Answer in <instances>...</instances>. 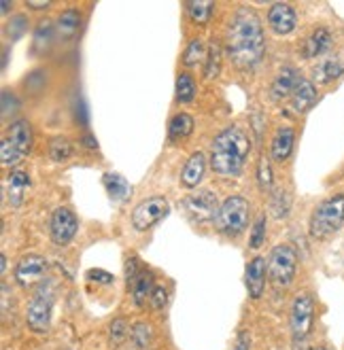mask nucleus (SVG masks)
Masks as SVG:
<instances>
[{
    "mask_svg": "<svg viewBox=\"0 0 344 350\" xmlns=\"http://www.w3.org/2000/svg\"><path fill=\"white\" fill-rule=\"evenodd\" d=\"M330 47H332V32L328 28H317L306 36L304 45H302V57L306 59L319 57L323 53H328Z\"/></svg>",
    "mask_w": 344,
    "mask_h": 350,
    "instance_id": "obj_14",
    "label": "nucleus"
},
{
    "mask_svg": "<svg viewBox=\"0 0 344 350\" xmlns=\"http://www.w3.org/2000/svg\"><path fill=\"white\" fill-rule=\"evenodd\" d=\"M49 155H51V159H55V161H66V159L72 155V145H70V140L64 138V136H55V138L49 142Z\"/></svg>",
    "mask_w": 344,
    "mask_h": 350,
    "instance_id": "obj_30",
    "label": "nucleus"
},
{
    "mask_svg": "<svg viewBox=\"0 0 344 350\" xmlns=\"http://www.w3.org/2000/svg\"><path fill=\"white\" fill-rule=\"evenodd\" d=\"M234 350H251V336L247 332H240Z\"/></svg>",
    "mask_w": 344,
    "mask_h": 350,
    "instance_id": "obj_41",
    "label": "nucleus"
},
{
    "mask_svg": "<svg viewBox=\"0 0 344 350\" xmlns=\"http://www.w3.org/2000/svg\"><path fill=\"white\" fill-rule=\"evenodd\" d=\"M185 208L191 215L194 221L198 223H209V221H217L219 208L221 206L217 204V196L209 189H200L196 193H191L185 200Z\"/></svg>",
    "mask_w": 344,
    "mask_h": 350,
    "instance_id": "obj_9",
    "label": "nucleus"
},
{
    "mask_svg": "<svg viewBox=\"0 0 344 350\" xmlns=\"http://www.w3.org/2000/svg\"><path fill=\"white\" fill-rule=\"evenodd\" d=\"M13 145L19 149V153L26 155L30 151V145H32V130L28 126L26 119H17L9 126V136H7Z\"/></svg>",
    "mask_w": 344,
    "mask_h": 350,
    "instance_id": "obj_20",
    "label": "nucleus"
},
{
    "mask_svg": "<svg viewBox=\"0 0 344 350\" xmlns=\"http://www.w3.org/2000/svg\"><path fill=\"white\" fill-rule=\"evenodd\" d=\"M289 323H291L293 346L297 348L306 342V338L313 332V323H315V301L308 293H300L293 299Z\"/></svg>",
    "mask_w": 344,
    "mask_h": 350,
    "instance_id": "obj_7",
    "label": "nucleus"
},
{
    "mask_svg": "<svg viewBox=\"0 0 344 350\" xmlns=\"http://www.w3.org/2000/svg\"><path fill=\"white\" fill-rule=\"evenodd\" d=\"M249 223V202L242 196H230L221 204L217 215V230L226 236H238Z\"/></svg>",
    "mask_w": 344,
    "mask_h": 350,
    "instance_id": "obj_5",
    "label": "nucleus"
},
{
    "mask_svg": "<svg viewBox=\"0 0 344 350\" xmlns=\"http://www.w3.org/2000/svg\"><path fill=\"white\" fill-rule=\"evenodd\" d=\"M26 30H28V19H26V15H15V17H11L7 32H9V36L13 40L22 38L26 34Z\"/></svg>",
    "mask_w": 344,
    "mask_h": 350,
    "instance_id": "obj_36",
    "label": "nucleus"
},
{
    "mask_svg": "<svg viewBox=\"0 0 344 350\" xmlns=\"http://www.w3.org/2000/svg\"><path fill=\"white\" fill-rule=\"evenodd\" d=\"M88 278H90V280H96V282H113V276L107 274L105 270H92V272L88 274Z\"/></svg>",
    "mask_w": 344,
    "mask_h": 350,
    "instance_id": "obj_42",
    "label": "nucleus"
},
{
    "mask_svg": "<svg viewBox=\"0 0 344 350\" xmlns=\"http://www.w3.org/2000/svg\"><path fill=\"white\" fill-rule=\"evenodd\" d=\"M53 34H57L53 22H49V19H45V22H40L38 28H36V32H34V51H36V53L47 51V49L51 47Z\"/></svg>",
    "mask_w": 344,
    "mask_h": 350,
    "instance_id": "obj_26",
    "label": "nucleus"
},
{
    "mask_svg": "<svg viewBox=\"0 0 344 350\" xmlns=\"http://www.w3.org/2000/svg\"><path fill=\"white\" fill-rule=\"evenodd\" d=\"M313 350H330L328 346H317V348H313Z\"/></svg>",
    "mask_w": 344,
    "mask_h": 350,
    "instance_id": "obj_46",
    "label": "nucleus"
},
{
    "mask_svg": "<svg viewBox=\"0 0 344 350\" xmlns=\"http://www.w3.org/2000/svg\"><path fill=\"white\" fill-rule=\"evenodd\" d=\"M53 301H55V291L53 284L47 280L38 286V291L34 293V297L28 304V312H26V321L28 327L36 334H45L49 325H51V314H53Z\"/></svg>",
    "mask_w": 344,
    "mask_h": 350,
    "instance_id": "obj_4",
    "label": "nucleus"
},
{
    "mask_svg": "<svg viewBox=\"0 0 344 350\" xmlns=\"http://www.w3.org/2000/svg\"><path fill=\"white\" fill-rule=\"evenodd\" d=\"M79 230V221L70 208H55L49 221V234L51 240L59 246H66L75 240Z\"/></svg>",
    "mask_w": 344,
    "mask_h": 350,
    "instance_id": "obj_10",
    "label": "nucleus"
},
{
    "mask_svg": "<svg viewBox=\"0 0 344 350\" xmlns=\"http://www.w3.org/2000/svg\"><path fill=\"white\" fill-rule=\"evenodd\" d=\"M130 336H132V342H134V346H136V348H147V344L151 342L153 332H151V327H149L147 323L138 321V323L132 327Z\"/></svg>",
    "mask_w": 344,
    "mask_h": 350,
    "instance_id": "obj_33",
    "label": "nucleus"
},
{
    "mask_svg": "<svg viewBox=\"0 0 344 350\" xmlns=\"http://www.w3.org/2000/svg\"><path fill=\"white\" fill-rule=\"evenodd\" d=\"M30 187V176L22 170H15L9 180H7V189H9V200L13 206H19L24 200V193L28 191Z\"/></svg>",
    "mask_w": 344,
    "mask_h": 350,
    "instance_id": "obj_23",
    "label": "nucleus"
},
{
    "mask_svg": "<svg viewBox=\"0 0 344 350\" xmlns=\"http://www.w3.org/2000/svg\"><path fill=\"white\" fill-rule=\"evenodd\" d=\"M297 267V253L289 244H278L270 251L268 257V276L274 282V286H287L291 284Z\"/></svg>",
    "mask_w": 344,
    "mask_h": 350,
    "instance_id": "obj_6",
    "label": "nucleus"
},
{
    "mask_svg": "<svg viewBox=\"0 0 344 350\" xmlns=\"http://www.w3.org/2000/svg\"><path fill=\"white\" fill-rule=\"evenodd\" d=\"M268 24H270L274 34L285 36V34L293 32V28L297 24V15H295L291 5H287V3H274L270 7V11H268Z\"/></svg>",
    "mask_w": 344,
    "mask_h": 350,
    "instance_id": "obj_12",
    "label": "nucleus"
},
{
    "mask_svg": "<svg viewBox=\"0 0 344 350\" xmlns=\"http://www.w3.org/2000/svg\"><path fill=\"white\" fill-rule=\"evenodd\" d=\"M293 140H295L293 128H280L276 132V136L272 138V147H270L272 159L274 161H285L293 151Z\"/></svg>",
    "mask_w": 344,
    "mask_h": 350,
    "instance_id": "obj_18",
    "label": "nucleus"
},
{
    "mask_svg": "<svg viewBox=\"0 0 344 350\" xmlns=\"http://www.w3.org/2000/svg\"><path fill=\"white\" fill-rule=\"evenodd\" d=\"M22 157L24 155L19 153V149L13 145V142L9 138H3V145H0V159H3V166L5 168H13Z\"/></svg>",
    "mask_w": 344,
    "mask_h": 350,
    "instance_id": "obj_32",
    "label": "nucleus"
},
{
    "mask_svg": "<svg viewBox=\"0 0 344 350\" xmlns=\"http://www.w3.org/2000/svg\"><path fill=\"white\" fill-rule=\"evenodd\" d=\"M168 213H170V204H168L166 198H161V196L147 198L134 208L132 225H134V230H138V232H147V230L153 228V225H157L161 219H164Z\"/></svg>",
    "mask_w": 344,
    "mask_h": 350,
    "instance_id": "obj_8",
    "label": "nucleus"
},
{
    "mask_svg": "<svg viewBox=\"0 0 344 350\" xmlns=\"http://www.w3.org/2000/svg\"><path fill=\"white\" fill-rule=\"evenodd\" d=\"M126 336H128V323H126L124 319L113 321V325H111V329H109L111 344H113V346H119L121 342L126 340Z\"/></svg>",
    "mask_w": 344,
    "mask_h": 350,
    "instance_id": "obj_35",
    "label": "nucleus"
},
{
    "mask_svg": "<svg viewBox=\"0 0 344 350\" xmlns=\"http://www.w3.org/2000/svg\"><path fill=\"white\" fill-rule=\"evenodd\" d=\"M204 55H207V51H204V45H202V40L200 38H194L191 43L187 45L185 53H183V62H185V66H194Z\"/></svg>",
    "mask_w": 344,
    "mask_h": 350,
    "instance_id": "obj_34",
    "label": "nucleus"
},
{
    "mask_svg": "<svg viewBox=\"0 0 344 350\" xmlns=\"http://www.w3.org/2000/svg\"><path fill=\"white\" fill-rule=\"evenodd\" d=\"M49 5H51L49 0H43V3H32V0H28V3H26L28 9H47Z\"/></svg>",
    "mask_w": 344,
    "mask_h": 350,
    "instance_id": "obj_43",
    "label": "nucleus"
},
{
    "mask_svg": "<svg viewBox=\"0 0 344 350\" xmlns=\"http://www.w3.org/2000/svg\"><path fill=\"white\" fill-rule=\"evenodd\" d=\"M266 272L268 265L264 257H255L249 265H247V274H245V284L247 291L253 299H259L261 293H264V284H266Z\"/></svg>",
    "mask_w": 344,
    "mask_h": 350,
    "instance_id": "obj_13",
    "label": "nucleus"
},
{
    "mask_svg": "<svg viewBox=\"0 0 344 350\" xmlns=\"http://www.w3.org/2000/svg\"><path fill=\"white\" fill-rule=\"evenodd\" d=\"M153 276H151V272H147V270H143V272H138V276L134 278V282H132V299H134V304L138 306V308H143L145 306V301H147V297L153 293Z\"/></svg>",
    "mask_w": 344,
    "mask_h": 350,
    "instance_id": "obj_22",
    "label": "nucleus"
},
{
    "mask_svg": "<svg viewBox=\"0 0 344 350\" xmlns=\"http://www.w3.org/2000/svg\"><path fill=\"white\" fill-rule=\"evenodd\" d=\"M342 75H344V62L338 57H330L326 62H321L315 68V79L319 83H332V81H336Z\"/></svg>",
    "mask_w": 344,
    "mask_h": 350,
    "instance_id": "obj_24",
    "label": "nucleus"
},
{
    "mask_svg": "<svg viewBox=\"0 0 344 350\" xmlns=\"http://www.w3.org/2000/svg\"><path fill=\"white\" fill-rule=\"evenodd\" d=\"M17 98L13 96V94H9V92H5L3 94V117L5 119H9V115H13L15 111H17Z\"/></svg>",
    "mask_w": 344,
    "mask_h": 350,
    "instance_id": "obj_40",
    "label": "nucleus"
},
{
    "mask_svg": "<svg viewBox=\"0 0 344 350\" xmlns=\"http://www.w3.org/2000/svg\"><path fill=\"white\" fill-rule=\"evenodd\" d=\"M300 81H302V79L297 77L295 68L285 66V68H282V70L276 75V79L272 81V85H270V96H272V100L280 102V100H285L287 96H291L293 90L297 88Z\"/></svg>",
    "mask_w": 344,
    "mask_h": 350,
    "instance_id": "obj_15",
    "label": "nucleus"
},
{
    "mask_svg": "<svg viewBox=\"0 0 344 350\" xmlns=\"http://www.w3.org/2000/svg\"><path fill=\"white\" fill-rule=\"evenodd\" d=\"M81 26V13L77 9H66L55 17V32L64 40H70L77 36Z\"/></svg>",
    "mask_w": 344,
    "mask_h": 350,
    "instance_id": "obj_21",
    "label": "nucleus"
},
{
    "mask_svg": "<svg viewBox=\"0 0 344 350\" xmlns=\"http://www.w3.org/2000/svg\"><path fill=\"white\" fill-rule=\"evenodd\" d=\"M196 96V83H194V77L183 72L178 75L176 79V100L183 102V105H189V102L194 100Z\"/></svg>",
    "mask_w": 344,
    "mask_h": 350,
    "instance_id": "obj_28",
    "label": "nucleus"
},
{
    "mask_svg": "<svg viewBox=\"0 0 344 350\" xmlns=\"http://www.w3.org/2000/svg\"><path fill=\"white\" fill-rule=\"evenodd\" d=\"M166 301H168V291H166V286L164 284H155L153 286V293H151V304H153V308H164L166 306Z\"/></svg>",
    "mask_w": 344,
    "mask_h": 350,
    "instance_id": "obj_39",
    "label": "nucleus"
},
{
    "mask_svg": "<svg viewBox=\"0 0 344 350\" xmlns=\"http://www.w3.org/2000/svg\"><path fill=\"white\" fill-rule=\"evenodd\" d=\"M264 238H266V217L261 215V217H259V219L255 221V225H253L251 240H249L251 249H259V246L264 244Z\"/></svg>",
    "mask_w": 344,
    "mask_h": 350,
    "instance_id": "obj_37",
    "label": "nucleus"
},
{
    "mask_svg": "<svg viewBox=\"0 0 344 350\" xmlns=\"http://www.w3.org/2000/svg\"><path fill=\"white\" fill-rule=\"evenodd\" d=\"M215 5L209 3V0H191V3L187 5V13L191 17V22L204 26L209 19H211V13H213Z\"/></svg>",
    "mask_w": 344,
    "mask_h": 350,
    "instance_id": "obj_27",
    "label": "nucleus"
},
{
    "mask_svg": "<svg viewBox=\"0 0 344 350\" xmlns=\"http://www.w3.org/2000/svg\"><path fill=\"white\" fill-rule=\"evenodd\" d=\"M194 130V119L191 115L187 113H178L170 119V126H168V134L172 140H178V138H187Z\"/></svg>",
    "mask_w": 344,
    "mask_h": 350,
    "instance_id": "obj_25",
    "label": "nucleus"
},
{
    "mask_svg": "<svg viewBox=\"0 0 344 350\" xmlns=\"http://www.w3.org/2000/svg\"><path fill=\"white\" fill-rule=\"evenodd\" d=\"M221 72V45L217 40H213L209 51H207V66H204V75L207 79H215Z\"/></svg>",
    "mask_w": 344,
    "mask_h": 350,
    "instance_id": "obj_29",
    "label": "nucleus"
},
{
    "mask_svg": "<svg viewBox=\"0 0 344 350\" xmlns=\"http://www.w3.org/2000/svg\"><path fill=\"white\" fill-rule=\"evenodd\" d=\"M204 170H207V157H204V153L196 151L185 161L183 170H181V183H183V187H187V189L198 187L202 176H204Z\"/></svg>",
    "mask_w": 344,
    "mask_h": 350,
    "instance_id": "obj_16",
    "label": "nucleus"
},
{
    "mask_svg": "<svg viewBox=\"0 0 344 350\" xmlns=\"http://www.w3.org/2000/svg\"><path fill=\"white\" fill-rule=\"evenodd\" d=\"M7 11H9V3H7V0H3V15H7Z\"/></svg>",
    "mask_w": 344,
    "mask_h": 350,
    "instance_id": "obj_44",
    "label": "nucleus"
},
{
    "mask_svg": "<svg viewBox=\"0 0 344 350\" xmlns=\"http://www.w3.org/2000/svg\"><path fill=\"white\" fill-rule=\"evenodd\" d=\"M5 272H7V257L3 255V274H5Z\"/></svg>",
    "mask_w": 344,
    "mask_h": 350,
    "instance_id": "obj_45",
    "label": "nucleus"
},
{
    "mask_svg": "<svg viewBox=\"0 0 344 350\" xmlns=\"http://www.w3.org/2000/svg\"><path fill=\"white\" fill-rule=\"evenodd\" d=\"M103 183H105V187H107V193L113 202L117 204H126L132 196V187H130V183L121 176V174H105L103 176Z\"/></svg>",
    "mask_w": 344,
    "mask_h": 350,
    "instance_id": "obj_19",
    "label": "nucleus"
},
{
    "mask_svg": "<svg viewBox=\"0 0 344 350\" xmlns=\"http://www.w3.org/2000/svg\"><path fill=\"white\" fill-rule=\"evenodd\" d=\"M47 261L40 255H26L15 265V280L22 286H34L45 278Z\"/></svg>",
    "mask_w": 344,
    "mask_h": 350,
    "instance_id": "obj_11",
    "label": "nucleus"
},
{
    "mask_svg": "<svg viewBox=\"0 0 344 350\" xmlns=\"http://www.w3.org/2000/svg\"><path fill=\"white\" fill-rule=\"evenodd\" d=\"M317 102V88L310 83V81L302 79L297 88L291 94V109L293 113H306L313 105Z\"/></svg>",
    "mask_w": 344,
    "mask_h": 350,
    "instance_id": "obj_17",
    "label": "nucleus"
},
{
    "mask_svg": "<svg viewBox=\"0 0 344 350\" xmlns=\"http://www.w3.org/2000/svg\"><path fill=\"white\" fill-rule=\"evenodd\" d=\"M344 223V196L338 193L321 202L310 217V236L315 240H328Z\"/></svg>",
    "mask_w": 344,
    "mask_h": 350,
    "instance_id": "obj_3",
    "label": "nucleus"
},
{
    "mask_svg": "<svg viewBox=\"0 0 344 350\" xmlns=\"http://www.w3.org/2000/svg\"><path fill=\"white\" fill-rule=\"evenodd\" d=\"M226 51L238 68H253L264 57V28H261V22L253 9L240 7L232 15L226 34Z\"/></svg>",
    "mask_w": 344,
    "mask_h": 350,
    "instance_id": "obj_1",
    "label": "nucleus"
},
{
    "mask_svg": "<svg viewBox=\"0 0 344 350\" xmlns=\"http://www.w3.org/2000/svg\"><path fill=\"white\" fill-rule=\"evenodd\" d=\"M251 140L240 126L221 132L213 142L211 166L219 176H238L247 163Z\"/></svg>",
    "mask_w": 344,
    "mask_h": 350,
    "instance_id": "obj_2",
    "label": "nucleus"
},
{
    "mask_svg": "<svg viewBox=\"0 0 344 350\" xmlns=\"http://www.w3.org/2000/svg\"><path fill=\"white\" fill-rule=\"evenodd\" d=\"M270 208H272V215L276 219H282L289 215V208H291V198L285 189H278L274 196H272V202H270Z\"/></svg>",
    "mask_w": 344,
    "mask_h": 350,
    "instance_id": "obj_31",
    "label": "nucleus"
},
{
    "mask_svg": "<svg viewBox=\"0 0 344 350\" xmlns=\"http://www.w3.org/2000/svg\"><path fill=\"white\" fill-rule=\"evenodd\" d=\"M257 178H259V187H261V189H270V187H272V170H270V163H268L266 157H261V159H259Z\"/></svg>",
    "mask_w": 344,
    "mask_h": 350,
    "instance_id": "obj_38",
    "label": "nucleus"
}]
</instances>
